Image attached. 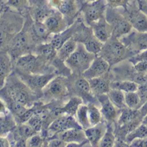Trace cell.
Here are the masks:
<instances>
[{
  "label": "cell",
  "instance_id": "49",
  "mask_svg": "<svg viewBox=\"0 0 147 147\" xmlns=\"http://www.w3.org/2000/svg\"><path fill=\"white\" fill-rule=\"evenodd\" d=\"M8 107L4 100L0 98V117L1 116H6L8 113Z\"/></svg>",
  "mask_w": 147,
  "mask_h": 147
},
{
  "label": "cell",
  "instance_id": "40",
  "mask_svg": "<svg viewBox=\"0 0 147 147\" xmlns=\"http://www.w3.org/2000/svg\"><path fill=\"white\" fill-rule=\"evenodd\" d=\"M43 119L41 118L40 116L38 115H36V114H33L27 121V123L36 131V132H39L42 131V125H43Z\"/></svg>",
  "mask_w": 147,
  "mask_h": 147
},
{
  "label": "cell",
  "instance_id": "50",
  "mask_svg": "<svg viewBox=\"0 0 147 147\" xmlns=\"http://www.w3.org/2000/svg\"><path fill=\"white\" fill-rule=\"evenodd\" d=\"M48 2H49V5H50L53 9L57 10V9L59 8V6L61 5V2H62V0H49Z\"/></svg>",
  "mask_w": 147,
  "mask_h": 147
},
{
  "label": "cell",
  "instance_id": "55",
  "mask_svg": "<svg viewBox=\"0 0 147 147\" xmlns=\"http://www.w3.org/2000/svg\"><path fill=\"white\" fill-rule=\"evenodd\" d=\"M93 1H96V0H85V2L89 3V2H93Z\"/></svg>",
  "mask_w": 147,
  "mask_h": 147
},
{
  "label": "cell",
  "instance_id": "29",
  "mask_svg": "<svg viewBox=\"0 0 147 147\" xmlns=\"http://www.w3.org/2000/svg\"><path fill=\"white\" fill-rule=\"evenodd\" d=\"M111 88H115L121 90L124 93L136 92L138 88V84L133 81L125 80V81H113L110 84Z\"/></svg>",
  "mask_w": 147,
  "mask_h": 147
},
{
  "label": "cell",
  "instance_id": "7",
  "mask_svg": "<svg viewBox=\"0 0 147 147\" xmlns=\"http://www.w3.org/2000/svg\"><path fill=\"white\" fill-rule=\"evenodd\" d=\"M19 78L32 90L38 91L43 89L55 78V75L51 74H27L18 71Z\"/></svg>",
  "mask_w": 147,
  "mask_h": 147
},
{
  "label": "cell",
  "instance_id": "5",
  "mask_svg": "<svg viewBox=\"0 0 147 147\" xmlns=\"http://www.w3.org/2000/svg\"><path fill=\"white\" fill-rule=\"evenodd\" d=\"M107 4L106 0H96V1L87 3L82 5V12L84 22L87 25L92 26L100 19L105 17Z\"/></svg>",
  "mask_w": 147,
  "mask_h": 147
},
{
  "label": "cell",
  "instance_id": "53",
  "mask_svg": "<svg viewBox=\"0 0 147 147\" xmlns=\"http://www.w3.org/2000/svg\"><path fill=\"white\" fill-rule=\"evenodd\" d=\"M9 146H11L10 141L5 137H0V147H9Z\"/></svg>",
  "mask_w": 147,
  "mask_h": 147
},
{
  "label": "cell",
  "instance_id": "35",
  "mask_svg": "<svg viewBox=\"0 0 147 147\" xmlns=\"http://www.w3.org/2000/svg\"><path fill=\"white\" fill-rule=\"evenodd\" d=\"M116 143V137L113 132V129L111 125H107V129L100 139L99 145L100 147H113L115 145Z\"/></svg>",
  "mask_w": 147,
  "mask_h": 147
},
{
  "label": "cell",
  "instance_id": "52",
  "mask_svg": "<svg viewBox=\"0 0 147 147\" xmlns=\"http://www.w3.org/2000/svg\"><path fill=\"white\" fill-rule=\"evenodd\" d=\"M138 111H139V113H140V115H141L142 118L144 117L145 115H147V101L144 102V103L139 107Z\"/></svg>",
  "mask_w": 147,
  "mask_h": 147
},
{
  "label": "cell",
  "instance_id": "22",
  "mask_svg": "<svg viewBox=\"0 0 147 147\" xmlns=\"http://www.w3.org/2000/svg\"><path fill=\"white\" fill-rule=\"evenodd\" d=\"M57 11H59L64 16L69 24V19L74 18L78 13L79 0H62Z\"/></svg>",
  "mask_w": 147,
  "mask_h": 147
},
{
  "label": "cell",
  "instance_id": "19",
  "mask_svg": "<svg viewBox=\"0 0 147 147\" xmlns=\"http://www.w3.org/2000/svg\"><path fill=\"white\" fill-rule=\"evenodd\" d=\"M55 10L53 9L49 2L46 3L43 0L37 1L31 11V16L34 21L36 22H44Z\"/></svg>",
  "mask_w": 147,
  "mask_h": 147
},
{
  "label": "cell",
  "instance_id": "57",
  "mask_svg": "<svg viewBox=\"0 0 147 147\" xmlns=\"http://www.w3.org/2000/svg\"><path fill=\"white\" fill-rule=\"evenodd\" d=\"M137 1H138H138H139V0H137Z\"/></svg>",
  "mask_w": 147,
  "mask_h": 147
},
{
  "label": "cell",
  "instance_id": "21",
  "mask_svg": "<svg viewBox=\"0 0 147 147\" xmlns=\"http://www.w3.org/2000/svg\"><path fill=\"white\" fill-rule=\"evenodd\" d=\"M30 35L33 42L42 43L46 42V40L49 37L51 33L49 31L44 23L34 21L30 28Z\"/></svg>",
  "mask_w": 147,
  "mask_h": 147
},
{
  "label": "cell",
  "instance_id": "15",
  "mask_svg": "<svg viewBox=\"0 0 147 147\" xmlns=\"http://www.w3.org/2000/svg\"><path fill=\"white\" fill-rule=\"evenodd\" d=\"M91 27L94 35L103 43L107 42L113 36L112 28L108 24V22L107 21L106 17L100 19L98 22L94 24Z\"/></svg>",
  "mask_w": 147,
  "mask_h": 147
},
{
  "label": "cell",
  "instance_id": "42",
  "mask_svg": "<svg viewBox=\"0 0 147 147\" xmlns=\"http://www.w3.org/2000/svg\"><path fill=\"white\" fill-rule=\"evenodd\" d=\"M43 144V138L37 134H34L33 136L30 137L29 138H27L26 141V146H30V147H38V146H42Z\"/></svg>",
  "mask_w": 147,
  "mask_h": 147
},
{
  "label": "cell",
  "instance_id": "13",
  "mask_svg": "<svg viewBox=\"0 0 147 147\" xmlns=\"http://www.w3.org/2000/svg\"><path fill=\"white\" fill-rule=\"evenodd\" d=\"M97 99L100 104V111L104 119L108 121V123L114 122L119 118L120 109H119L113 104L107 94H99L97 95Z\"/></svg>",
  "mask_w": 147,
  "mask_h": 147
},
{
  "label": "cell",
  "instance_id": "48",
  "mask_svg": "<svg viewBox=\"0 0 147 147\" xmlns=\"http://www.w3.org/2000/svg\"><path fill=\"white\" fill-rule=\"evenodd\" d=\"M130 146H133V147H146L147 146V138H137L134 139L131 144Z\"/></svg>",
  "mask_w": 147,
  "mask_h": 147
},
{
  "label": "cell",
  "instance_id": "10",
  "mask_svg": "<svg viewBox=\"0 0 147 147\" xmlns=\"http://www.w3.org/2000/svg\"><path fill=\"white\" fill-rule=\"evenodd\" d=\"M71 128H82V127L79 125L76 119H75V116L61 114L59 115L56 119H55L51 122V124L48 128V131L51 134H59Z\"/></svg>",
  "mask_w": 147,
  "mask_h": 147
},
{
  "label": "cell",
  "instance_id": "23",
  "mask_svg": "<svg viewBox=\"0 0 147 147\" xmlns=\"http://www.w3.org/2000/svg\"><path fill=\"white\" fill-rule=\"evenodd\" d=\"M11 56L6 53H0V88H3L9 76L11 74Z\"/></svg>",
  "mask_w": 147,
  "mask_h": 147
},
{
  "label": "cell",
  "instance_id": "31",
  "mask_svg": "<svg viewBox=\"0 0 147 147\" xmlns=\"http://www.w3.org/2000/svg\"><path fill=\"white\" fill-rule=\"evenodd\" d=\"M107 95H108L110 100L113 102V104L119 109L121 110V109L126 107L125 93L122 92L121 90L115 89V88H110L109 92L107 93Z\"/></svg>",
  "mask_w": 147,
  "mask_h": 147
},
{
  "label": "cell",
  "instance_id": "41",
  "mask_svg": "<svg viewBox=\"0 0 147 147\" xmlns=\"http://www.w3.org/2000/svg\"><path fill=\"white\" fill-rule=\"evenodd\" d=\"M107 6L111 8H123L125 10L130 3V0H106Z\"/></svg>",
  "mask_w": 147,
  "mask_h": 147
},
{
  "label": "cell",
  "instance_id": "47",
  "mask_svg": "<svg viewBox=\"0 0 147 147\" xmlns=\"http://www.w3.org/2000/svg\"><path fill=\"white\" fill-rule=\"evenodd\" d=\"M67 145V143L60 138L51 139L48 143V146H50V147H66Z\"/></svg>",
  "mask_w": 147,
  "mask_h": 147
},
{
  "label": "cell",
  "instance_id": "4",
  "mask_svg": "<svg viewBox=\"0 0 147 147\" xmlns=\"http://www.w3.org/2000/svg\"><path fill=\"white\" fill-rule=\"evenodd\" d=\"M96 55L87 50L84 44L78 42L76 49L65 61V64L74 72L82 73L91 65Z\"/></svg>",
  "mask_w": 147,
  "mask_h": 147
},
{
  "label": "cell",
  "instance_id": "2",
  "mask_svg": "<svg viewBox=\"0 0 147 147\" xmlns=\"http://www.w3.org/2000/svg\"><path fill=\"white\" fill-rule=\"evenodd\" d=\"M105 17L112 28L113 37L119 39L131 31L132 26L126 16L118 11L117 8L107 6Z\"/></svg>",
  "mask_w": 147,
  "mask_h": 147
},
{
  "label": "cell",
  "instance_id": "51",
  "mask_svg": "<svg viewBox=\"0 0 147 147\" xmlns=\"http://www.w3.org/2000/svg\"><path fill=\"white\" fill-rule=\"evenodd\" d=\"M138 3L141 11H143L147 16V0H139Z\"/></svg>",
  "mask_w": 147,
  "mask_h": 147
},
{
  "label": "cell",
  "instance_id": "38",
  "mask_svg": "<svg viewBox=\"0 0 147 147\" xmlns=\"http://www.w3.org/2000/svg\"><path fill=\"white\" fill-rule=\"evenodd\" d=\"M37 132L28 124V123H22L19 124L18 127V134L19 136L18 138H24L27 139L30 137L33 136L34 134H36Z\"/></svg>",
  "mask_w": 147,
  "mask_h": 147
},
{
  "label": "cell",
  "instance_id": "46",
  "mask_svg": "<svg viewBox=\"0 0 147 147\" xmlns=\"http://www.w3.org/2000/svg\"><path fill=\"white\" fill-rule=\"evenodd\" d=\"M138 93L141 99V106L147 101V84H142L138 86Z\"/></svg>",
  "mask_w": 147,
  "mask_h": 147
},
{
  "label": "cell",
  "instance_id": "20",
  "mask_svg": "<svg viewBox=\"0 0 147 147\" xmlns=\"http://www.w3.org/2000/svg\"><path fill=\"white\" fill-rule=\"evenodd\" d=\"M78 38L84 39L82 43L84 44L88 52L94 55H98L100 53L104 43L101 42L98 38H96V36L93 33V30H91V32H88V34L86 32H82V35L78 36Z\"/></svg>",
  "mask_w": 147,
  "mask_h": 147
},
{
  "label": "cell",
  "instance_id": "25",
  "mask_svg": "<svg viewBox=\"0 0 147 147\" xmlns=\"http://www.w3.org/2000/svg\"><path fill=\"white\" fill-rule=\"evenodd\" d=\"M77 46L78 42L74 37H71L67 41H66L59 49H57L56 56L58 57L59 60L65 62V61L76 49Z\"/></svg>",
  "mask_w": 147,
  "mask_h": 147
},
{
  "label": "cell",
  "instance_id": "11",
  "mask_svg": "<svg viewBox=\"0 0 147 147\" xmlns=\"http://www.w3.org/2000/svg\"><path fill=\"white\" fill-rule=\"evenodd\" d=\"M30 41H32V39L30 32L19 31L11 40V52L18 56V53H20V56L28 54L30 49Z\"/></svg>",
  "mask_w": 147,
  "mask_h": 147
},
{
  "label": "cell",
  "instance_id": "30",
  "mask_svg": "<svg viewBox=\"0 0 147 147\" xmlns=\"http://www.w3.org/2000/svg\"><path fill=\"white\" fill-rule=\"evenodd\" d=\"M82 104V100L80 97H72L62 108H60L61 114H67L71 116H75L77 113L79 107Z\"/></svg>",
  "mask_w": 147,
  "mask_h": 147
},
{
  "label": "cell",
  "instance_id": "54",
  "mask_svg": "<svg viewBox=\"0 0 147 147\" xmlns=\"http://www.w3.org/2000/svg\"><path fill=\"white\" fill-rule=\"evenodd\" d=\"M142 123H144V125H147V115H145L144 117L142 118Z\"/></svg>",
  "mask_w": 147,
  "mask_h": 147
},
{
  "label": "cell",
  "instance_id": "14",
  "mask_svg": "<svg viewBox=\"0 0 147 147\" xmlns=\"http://www.w3.org/2000/svg\"><path fill=\"white\" fill-rule=\"evenodd\" d=\"M43 23L52 35L64 31L68 26V23L64 16L57 10H55Z\"/></svg>",
  "mask_w": 147,
  "mask_h": 147
},
{
  "label": "cell",
  "instance_id": "45",
  "mask_svg": "<svg viewBox=\"0 0 147 147\" xmlns=\"http://www.w3.org/2000/svg\"><path fill=\"white\" fill-rule=\"evenodd\" d=\"M134 69L138 74L140 75H144L147 73V61H140L133 64Z\"/></svg>",
  "mask_w": 147,
  "mask_h": 147
},
{
  "label": "cell",
  "instance_id": "6",
  "mask_svg": "<svg viewBox=\"0 0 147 147\" xmlns=\"http://www.w3.org/2000/svg\"><path fill=\"white\" fill-rule=\"evenodd\" d=\"M47 61L39 55L28 53L19 56L17 60L18 71L27 74H41L43 65Z\"/></svg>",
  "mask_w": 147,
  "mask_h": 147
},
{
  "label": "cell",
  "instance_id": "27",
  "mask_svg": "<svg viewBox=\"0 0 147 147\" xmlns=\"http://www.w3.org/2000/svg\"><path fill=\"white\" fill-rule=\"evenodd\" d=\"M47 92L53 97H61L66 95L67 88L64 85L63 82L60 78H54L48 85H47Z\"/></svg>",
  "mask_w": 147,
  "mask_h": 147
},
{
  "label": "cell",
  "instance_id": "36",
  "mask_svg": "<svg viewBox=\"0 0 147 147\" xmlns=\"http://www.w3.org/2000/svg\"><path fill=\"white\" fill-rule=\"evenodd\" d=\"M125 99L126 107L131 109H139L141 107V99L138 91L125 93Z\"/></svg>",
  "mask_w": 147,
  "mask_h": 147
},
{
  "label": "cell",
  "instance_id": "33",
  "mask_svg": "<svg viewBox=\"0 0 147 147\" xmlns=\"http://www.w3.org/2000/svg\"><path fill=\"white\" fill-rule=\"evenodd\" d=\"M76 119L79 125L84 129H88V127L91 126L90 122H89V118H88V107L87 105L82 104L76 114Z\"/></svg>",
  "mask_w": 147,
  "mask_h": 147
},
{
  "label": "cell",
  "instance_id": "28",
  "mask_svg": "<svg viewBox=\"0 0 147 147\" xmlns=\"http://www.w3.org/2000/svg\"><path fill=\"white\" fill-rule=\"evenodd\" d=\"M35 51L37 54V55L42 57L47 61L49 60H52L56 55V53H57V50L54 48L51 42L40 43L38 46L36 47Z\"/></svg>",
  "mask_w": 147,
  "mask_h": 147
},
{
  "label": "cell",
  "instance_id": "43",
  "mask_svg": "<svg viewBox=\"0 0 147 147\" xmlns=\"http://www.w3.org/2000/svg\"><path fill=\"white\" fill-rule=\"evenodd\" d=\"M128 60L132 64H134V63H136L138 61H147V49H144V50H142V51H140L138 53H137L135 55L130 57Z\"/></svg>",
  "mask_w": 147,
  "mask_h": 147
},
{
  "label": "cell",
  "instance_id": "1",
  "mask_svg": "<svg viewBox=\"0 0 147 147\" xmlns=\"http://www.w3.org/2000/svg\"><path fill=\"white\" fill-rule=\"evenodd\" d=\"M2 90L5 94V100H12L25 107H30L33 103L32 90L15 75H10Z\"/></svg>",
  "mask_w": 147,
  "mask_h": 147
},
{
  "label": "cell",
  "instance_id": "8",
  "mask_svg": "<svg viewBox=\"0 0 147 147\" xmlns=\"http://www.w3.org/2000/svg\"><path fill=\"white\" fill-rule=\"evenodd\" d=\"M126 12V18L131 23L132 29L138 32H147V16L141 11L139 6L135 5H128L125 10Z\"/></svg>",
  "mask_w": 147,
  "mask_h": 147
},
{
  "label": "cell",
  "instance_id": "16",
  "mask_svg": "<svg viewBox=\"0 0 147 147\" xmlns=\"http://www.w3.org/2000/svg\"><path fill=\"white\" fill-rule=\"evenodd\" d=\"M79 21L80 20H78L75 24H73L70 29L67 28L64 31H62L61 33L53 34V36L51 37V40H50V42L56 50L59 49L66 41H67L69 38L73 37L74 35L77 33L78 28L82 25V24L79 23Z\"/></svg>",
  "mask_w": 147,
  "mask_h": 147
},
{
  "label": "cell",
  "instance_id": "3",
  "mask_svg": "<svg viewBox=\"0 0 147 147\" xmlns=\"http://www.w3.org/2000/svg\"><path fill=\"white\" fill-rule=\"evenodd\" d=\"M129 52L131 51L120 40L112 36L104 43L100 51V56L107 60L110 65H113L125 60Z\"/></svg>",
  "mask_w": 147,
  "mask_h": 147
},
{
  "label": "cell",
  "instance_id": "44",
  "mask_svg": "<svg viewBox=\"0 0 147 147\" xmlns=\"http://www.w3.org/2000/svg\"><path fill=\"white\" fill-rule=\"evenodd\" d=\"M29 3V0H8V5L17 10L24 8Z\"/></svg>",
  "mask_w": 147,
  "mask_h": 147
},
{
  "label": "cell",
  "instance_id": "37",
  "mask_svg": "<svg viewBox=\"0 0 147 147\" xmlns=\"http://www.w3.org/2000/svg\"><path fill=\"white\" fill-rule=\"evenodd\" d=\"M88 118L91 126L95 125L101 122L102 120V113L100 109H99L95 105L89 104L88 106Z\"/></svg>",
  "mask_w": 147,
  "mask_h": 147
},
{
  "label": "cell",
  "instance_id": "32",
  "mask_svg": "<svg viewBox=\"0 0 147 147\" xmlns=\"http://www.w3.org/2000/svg\"><path fill=\"white\" fill-rule=\"evenodd\" d=\"M144 138H147V125L141 122L133 131L129 132L125 137V142L131 144L134 139Z\"/></svg>",
  "mask_w": 147,
  "mask_h": 147
},
{
  "label": "cell",
  "instance_id": "12",
  "mask_svg": "<svg viewBox=\"0 0 147 147\" xmlns=\"http://www.w3.org/2000/svg\"><path fill=\"white\" fill-rule=\"evenodd\" d=\"M109 67H110V64L107 60H105L100 55L96 56L92 61L89 67L83 72L82 75L83 77H85L88 80H90L93 78L105 76L107 73Z\"/></svg>",
  "mask_w": 147,
  "mask_h": 147
},
{
  "label": "cell",
  "instance_id": "24",
  "mask_svg": "<svg viewBox=\"0 0 147 147\" xmlns=\"http://www.w3.org/2000/svg\"><path fill=\"white\" fill-rule=\"evenodd\" d=\"M91 86V93L94 95L107 94L110 90L111 82L102 76L93 78L89 80Z\"/></svg>",
  "mask_w": 147,
  "mask_h": 147
},
{
  "label": "cell",
  "instance_id": "17",
  "mask_svg": "<svg viewBox=\"0 0 147 147\" xmlns=\"http://www.w3.org/2000/svg\"><path fill=\"white\" fill-rule=\"evenodd\" d=\"M107 129V125L101 121L95 125H92L85 130V134L87 139L89 142V144L92 146H98L100 139L104 136Z\"/></svg>",
  "mask_w": 147,
  "mask_h": 147
},
{
  "label": "cell",
  "instance_id": "58",
  "mask_svg": "<svg viewBox=\"0 0 147 147\" xmlns=\"http://www.w3.org/2000/svg\"><path fill=\"white\" fill-rule=\"evenodd\" d=\"M146 74H147V73H146Z\"/></svg>",
  "mask_w": 147,
  "mask_h": 147
},
{
  "label": "cell",
  "instance_id": "56",
  "mask_svg": "<svg viewBox=\"0 0 147 147\" xmlns=\"http://www.w3.org/2000/svg\"><path fill=\"white\" fill-rule=\"evenodd\" d=\"M2 2V0H0V3H1Z\"/></svg>",
  "mask_w": 147,
  "mask_h": 147
},
{
  "label": "cell",
  "instance_id": "34",
  "mask_svg": "<svg viewBox=\"0 0 147 147\" xmlns=\"http://www.w3.org/2000/svg\"><path fill=\"white\" fill-rule=\"evenodd\" d=\"M16 29V27H10V24L7 21H0V48L4 47L9 39L10 36L12 38L14 36L11 35V31Z\"/></svg>",
  "mask_w": 147,
  "mask_h": 147
},
{
  "label": "cell",
  "instance_id": "18",
  "mask_svg": "<svg viewBox=\"0 0 147 147\" xmlns=\"http://www.w3.org/2000/svg\"><path fill=\"white\" fill-rule=\"evenodd\" d=\"M59 138L67 143H79L84 144L85 143H89L87 139L85 130L82 128H71L59 133Z\"/></svg>",
  "mask_w": 147,
  "mask_h": 147
},
{
  "label": "cell",
  "instance_id": "9",
  "mask_svg": "<svg viewBox=\"0 0 147 147\" xmlns=\"http://www.w3.org/2000/svg\"><path fill=\"white\" fill-rule=\"evenodd\" d=\"M120 40L131 52L137 54L147 49V32H130Z\"/></svg>",
  "mask_w": 147,
  "mask_h": 147
},
{
  "label": "cell",
  "instance_id": "26",
  "mask_svg": "<svg viewBox=\"0 0 147 147\" xmlns=\"http://www.w3.org/2000/svg\"><path fill=\"white\" fill-rule=\"evenodd\" d=\"M121 113L118 118V125L122 126L125 124H128L135 119H142L138 109H131L129 107H125L120 110Z\"/></svg>",
  "mask_w": 147,
  "mask_h": 147
},
{
  "label": "cell",
  "instance_id": "39",
  "mask_svg": "<svg viewBox=\"0 0 147 147\" xmlns=\"http://www.w3.org/2000/svg\"><path fill=\"white\" fill-rule=\"evenodd\" d=\"M76 88L82 94H88L91 93V86H90L89 80L86 79L85 77L79 78L78 80H76Z\"/></svg>",
  "mask_w": 147,
  "mask_h": 147
}]
</instances>
